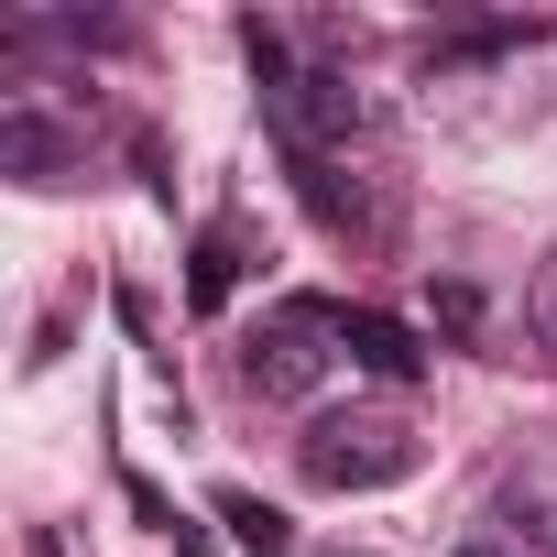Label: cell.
<instances>
[{"label":"cell","instance_id":"2","mask_svg":"<svg viewBox=\"0 0 557 557\" xmlns=\"http://www.w3.org/2000/svg\"><path fill=\"white\" fill-rule=\"evenodd\" d=\"M296 470H307L318 492H383V481H405V470H416V426H405V405L318 416V426L296 437Z\"/></svg>","mask_w":557,"mask_h":557},{"label":"cell","instance_id":"5","mask_svg":"<svg viewBox=\"0 0 557 557\" xmlns=\"http://www.w3.org/2000/svg\"><path fill=\"white\" fill-rule=\"evenodd\" d=\"M230 285H240V230H208L186 262V307H230Z\"/></svg>","mask_w":557,"mask_h":557},{"label":"cell","instance_id":"6","mask_svg":"<svg viewBox=\"0 0 557 557\" xmlns=\"http://www.w3.org/2000/svg\"><path fill=\"white\" fill-rule=\"evenodd\" d=\"M219 524H230L251 557H285V546H296V524L273 513V503H251V492H219Z\"/></svg>","mask_w":557,"mask_h":557},{"label":"cell","instance_id":"7","mask_svg":"<svg viewBox=\"0 0 557 557\" xmlns=\"http://www.w3.org/2000/svg\"><path fill=\"white\" fill-rule=\"evenodd\" d=\"M535 329L557 339V262H546V285H535Z\"/></svg>","mask_w":557,"mask_h":557},{"label":"cell","instance_id":"4","mask_svg":"<svg viewBox=\"0 0 557 557\" xmlns=\"http://www.w3.org/2000/svg\"><path fill=\"white\" fill-rule=\"evenodd\" d=\"M0 164H12L23 186H66V164H77V143H66L55 121H34V110H12V121H0Z\"/></svg>","mask_w":557,"mask_h":557},{"label":"cell","instance_id":"1","mask_svg":"<svg viewBox=\"0 0 557 557\" xmlns=\"http://www.w3.org/2000/svg\"><path fill=\"white\" fill-rule=\"evenodd\" d=\"M339 350H350V318H339L329 296H285V307L240 339V394H251V405H307Z\"/></svg>","mask_w":557,"mask_h":557},{"label":"cell","instance_id":"3","mask_svg":"<svg viewBox=\"0 0 557 557\" xmlns=\"http://www.w3.org/2000/svg\"><path fill=\"white\" fill-rule=\"evenodd\" d=\"M350 361H361L372 383H416V372H426V339H416L405 318H372V307H350Z\"/></svg>","mask_w":557,"mask_h":557},{"label":"cell","instance_id":"9","mask_svg":"<svg viewBox=\"0 0 557 557\" xmlns=\"http://www.w3.org/2000/svg\"><path fill=\"white\" fill-rule=\"evenodd\" d=\"M339 557H350V546H339Z\"/></svg>","mask_w":557,"mask_h":557},{"label":"cell","instance_id":"8","mask_svg":"<svg viewBox=\"0 0 557 557\" xmlns=\"http://www.w3.org/2000/svg\"><path fill=\"white\" fill-rule=\"evenodd\" d=\"M448 557H503V546H481V535H470V546H448Z\"/></svg>","mask_w":557,"mask_h":557}]
</instances>
